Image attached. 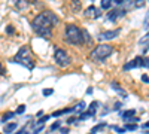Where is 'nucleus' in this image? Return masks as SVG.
<instances>
[{
	"instance_id": "1",
	"label": "nucleus",
	"mask_w": 149,
	"mask_h": 134,
	"mask_svg": "<svg viewBox=\"0 0 149 134\" xmlns=\"http://www.w3.org/2000/svg\"><path fill=\"white\" fill-rule=\"evenodd\" d=\"M60 22V18L52 10H43L39 15H36L31 21V28L34 33L40 37H51L52 36V27H55Z\"/></svg>"
},
{
	"instance_id": "2",
	"label": "nucleus",
	"mask_w": 149,
	"mask_h": 134,
	"mask_svg": "<svg viewBox=\"0 0 149 134\" xmlns=\"http://www.w3.org/2000/svg\"><path fill=\"white\" fill-rule=\"evenodd\" d=\"M64 37H66V42L69 45L81 46V45L85 43L84 30L79 28L78 26H74V24H67V26H66V28H64Z\"/></svg>"
},
{
	"instance_id": "3",
	"label": "nucleus",
	"mask_w": 149,
	"mask_h": 134,
	"mask_svg": "<svg viewBox=\"0 0 149 134\" xmlns=\"http://www.w3.org/2000/svg\"><path fill=\"white\" fill-rule=\"evenodd\" d=\"M10 63H15V64H21L29 70H33L34 69V60H33V55H31V51L27 45L21 46L18 52L14 55V58H10Z\"/></svg>"
},
{
	"instance_id": "4",
	"label": "nucleus",
	"mask_w": 149,
	"mask_h": 134,
	"mask_svg": "<svg viewBox=\"0 0 149 134\" xmlns=\"http://www.w3.org/2000/svg\"><path fill=\"white\" fill-rule=\"evenodd\" d=\"M113 52V46L109 43H102L97 45L94 49L90 52V60L91 61H97V63H103L106 58H109Z\"/></svg>"
},
{
	"instance_id": "5",
	"label": "nucleus",
	"mask_w": 149,
	"mask_h": 134,
	"mask_svg": "<svg viewBox=\"0 0 149 134\" xmlns=\"http://www.w3.org/2000/svg\"><path fill=\"white\" fill-rule=\"evenodd\" d=\"M54 60H55V63H57L60 67H67V66L72 63L70 55H69L64 49H61V48H57V49H55V52H54Z\"/></svg>"
},
{
	"instance_id": "6",
	"label": "nucleus",
	"mask_w": 149,
	"mask_h": 134,
	"mask_svg": "<svg viewBox=\"0 0 149 134\" xmlns=\"http://www.w3.org/2000/svg\"><path fill=\"white\" fill-rule=\"evenodd\" d=\"M125 14H127V9H112V10H109L107 12V15H106V21H109V22H115V21H118L119 18H122V17H125Z\"/></svg>"
},
{
	"instance_id": "7",
	"label": "nucleus",
	"mask_w": 149,
	"mask_h": 134,
	"mask_svg": "<svg viewBox=\"0 0 149 134\" xmlns=\"http://www.w3.org/2000/svg\"><path fill=\"white\" fill-rule=\"evenodd\" d=\"M142 60H143V57H136V58H133L131 61H128V63L124 64L122 70H124V72H130V70H133V69L142 67Z\"/></svg>"
},
{
	"instance_id": "8",
	"label": "nucleus",
	"mask_w": 149,
	"mask_h": 134,
	"mask_svg": "<svg viewBox=\"0 0 149 134\" xmlns=\"http://www.w3.org/2000/svg\"><path fill=\"white\" fill-rule=\"evenodd\" d=\"M119 33H121V28H115V30H107V31H103L100 36H98V40H112V39H115Z\"/></svg>"
},
{
	"instance_id": "9",
	"label": "nucleus",
	"mask_w": 149,
	"mask_h": 134,
	"mask_svg": "<svg viewBox=\"0 0 149 134\" xmlns=\"http://www.w3.org/2000/svg\"><path fill=\"white\" fill-rule=\"evenodd\" d=\"M84 15H85V18H100L102 17V10L98 8H95L94 5H91V6L86 8V10L84 12Z\"/></svg>"
},
{
	"instance_id": "10",
	"label": "nucleus",
	"mask_w": 149,
	"mask_h": 134,
	"mask_svg": "<svg viewBox=\"0 0 149 134\" xmlns=\"http://www.w3.org/2000/svg\"><path fill=\"white\" fill-rule=\"evenodd\" d=\"M14 6L17 8V10L24 12V10H27V9H29V6H30V0H14Z\"/></svg>"
},
{
	"instance_id": "11",
	"label": "nucleus",
	"mask_w": 149,
	"mask_h": 134,
	"mask_svg": "<svg viewBox=\"0 0 149 134\" xmlns=\"http://www.w3.org/2000/svg\"><path fill=\"white\" fill-rule=\"evenodd\" d=\"M110 88H112V90H115V91H116V92H118L121 97H124V99H125V97L128 95V94H127V91L124 90V88L121 87V85H118L115 81H113V82H110Z\"/></svg>"
},
{
	"instance_id": "12",
	"label": "nucleus",
	"mask_w": 149,
	"mask_h": 134,
	"mask_svg": "<svg viewBox=\"0 0 149 134\" xmlns=\"http://www.w3.org/2000/svg\"><path fill=\"white\" fill-rule=\"evenodd\" d=\"M86 109V104H85V101H79L74 107H72V113H78V112H84Z\"/></svg>"
},
{
	"instance_id": "13",
	"label": "nucleus",
	"mask_w": 149,
	"mask_h": 134,
	"mask_svg": "<svg viewBox=\"0 0 149 134\" xmlns=\"http://www.w3.org/2000/svg\"><path fill=\"white\" fill-rule=\"evenodd\" d=\"M70 8H72L73 12L82 10V3H81V0H72V2H70Z\"/></svg>"
},
{
	"instance_id": "14",
	"label": "nucleus",
	"mask_w": 149,
	"mask_h": 134,
	"mask_svg": "<svg viewBox=\"0 0 149 134\" xmlns=\"http://www.w3.org/2000/svg\"><path fill=\"white\" fill-rule=\"evenodd\" d=\"M134 115H136V110H134V109H130V110H125V112H121V113H119V116H121L124 121L128 119V118H133Z\"/></svg>"
},
{
	"instance_id": "15",
	"label": "nucleus",
	"mask_w": 149,
	"mask_h": 134,
	"mask_svg": "<svg viewBox=\"0 0 149 134\" xmlns=\"http://www.w3.org/2000/svg\"><path fill=\"white\" fill-rule=\"evenodd\" d=\"M15 115H17L15 112H6V113L2 116V118H0V122H2V124H6L8 121H9V119H12V118H14Z\"/></svg>"
},
{
	"instance_id": "16",
	"label": "nucleus",
	"mask_w": 149,
	"mask_h": 134,
	"mask_svg": "<svg viewBox=\"0 0 149 134\" xmlns=\"http://www.w3.org/2000/svg\"><path fill=\"white\" fill-rule=\"evenodd\" d=\"M15 130H17V122H10V124L5 125V133H6V134L15 133Z\"/></svg>"
},
{
	"instance_id": "17",
	"label": "nucleus",
	"mask_w": 149,
	"mask_h": 134,
	"mask_svg": "<svg viewBox=\"0 0 149 134\" xmlns=\"http://www.w3.org/2000/svg\"><path fill=\"white\" fill-rule=\"evenodd\" d=\"M109 125L106 124V122H100V124H97V125H94L93 127V130H91V133L93 134H95V133H98V131H102L103 128H107Z\"/></svg>"
},
{
	"instance_id": "18",
	"label": "nucleus",
	"mask_w": 149,
	"mask_h": 134,
	"mask_svg": "<svg viewBox=\"0 0 149 134\" xmlns=\"http://www.w3.org/2000/svg\"><path fill=\"white\" fill-rule=\"evenodd\" d=\"M98 106H100V103H98L97 100H94V101L90 104V107H88V112H91V113H94V115H95V112H97Z\"/></svg>"
},
{
	"instance_id": "19",
	"label": "nucleus",
	"mask_w": 149,
	"mask_h": 134,
	"mask_svg": "<svg viewBox=\"0 0 149 134\" xmlns=\"http://www.w3.org/2000/svg\"><path fill=\"white\" fill-rule=\"evenodd\" d=\"M112 3H113V0H102V9L109 10L110 6H112Z\"/></svg>"
},
{
	"instance_id": "20",
	"label": "nucleus",
	"mask_w": 149,
	"mask_h": 134,
	"mask_svg": "<svg viewBox=\"0 0 149 134\" xmlns=\"http://www.w3.org/2000/svg\"><path fill=\"white\" fill-rule=\"evenodd\" d=\"M146 5V0H134V9H142Z\"/></svg>"
},
{
	"instance_id": "21",
	"label": "nucleus",
	"mask_w": 149,
	"mask_h": 134,
	"mask_svg": "<svg viewBox=\"0 0 149 134\" xmlns=\"http://www.w3.org/2000/svg\"><path fill=\"white\" fill-rule=\"evenodd\" d=\"M109 128H112V130H115L118 134H124L127 130L125 128H122V127H118V125H109Z\"/></svg>"
},
{
	"instance_id": "22",
	"label": "nucleus",
	"mask_w": 149,
	"mask_h": 134,
	"mask_svg": "<svg viewBox=\"0 0 149 134\" xmlns=\"http://www.w3.org/2000/svg\"><path fill=\"white\" fill-rule=\"evenodd\" d=\"M61 127V121H55V122L51 125V128H49V131H55L57 128H60Z\"/></svg>"
},
{
	"instance_id": "23",
	"label": "nucleus",
	"mask_w": 149,
	"mask_h": 134,
	"mask_svg": "<svg viewBox=\"0 0 149 134\" xmlns=\"http://www.w3.org/2000/svg\"><path fill=\"white\" fill-rule=\"evenodd\" d=\"M142 67H143V69H149V57H143V60H142Z\"/></svg>"
},
{
	"instance_id": "24",
	"label": "nucleus",
	"mask_w": 149,
	"mask_h": 134,
	"mask_svg": "<svg viewBox=\"0 0 149 134\" xmlns=\"http://www.w3.org/2000/svg\"><path fill=\"white\" fill-rule=\"evenodd\" d=\"M124 128L128 130V131H134V130H137V125H136V124H125Z\"/></svg>"
},
{
	"instance_id": "25",
	"label": "nucleus",
	"mask_w": 149,
	"mask_h": 134,
	"mask_svg": "<svg viewBox=\"0 0 149 134\" xmlns=\"http://www.w3.org/2000/svg\"><path fill=\"white\" fill-rule=\"evenodd\" d=\"M146 42H149V33H146V34L143 36V37L139 40V45H145Z\"/></svg>"
},
{
	"instance_id": "26",
	"label": "nucleus",
	"mask_w": 149,
	"mask_h": 134,
	"mask_svg": "<svg viewBox=\"0 0 149 134\" xmlns=\"http://www.w3.org/2000/svg\"><path fill=\"white\" fill-rule=\"evenodd\" d=\"M24 112H26V106H24V104L18 106V109L15 110V113H17V115H21V113H24Z\"/></svg>"
},
{
	"instance_id": "27",
	"label": "nucleus",
	"mask_w": 149,
	"mask_h": 134,
	"mask_svg": "<svg viewBox=\"0 0 149 134\" xmlns=\"http://www.w3.org/2000/svg\"><path fill=\"white\" fill-rule=\"evenodd\" d=\"M125 122H127V124H136V122H139V118H136V116L128 118V119H125Z\"/></svg>"
},
{
	"instance_id": "28",
	"label": "nucleus",
	"mask_w": 149,
	"mask_h": 134,
	"mask_svg": "<svg viewBox=\"0 0 149 134\" xmlns=\"http://www.w3.org/2000/svg\"><path fill=\"white\" fill-rule=\"evenodd\" d=\"M6 33H8L9 36H12V34H14V33H15V28H14V26H8V27H6Z\"/></svg>"
},
{
	"instance_id": "29",
	"label": "nucleus",
	"mask_w": 149,
	"mask_h": 134,
	"mask_svg": "<svg viewBox=\"0 0 149 134\" xmlns=\"http://www.w3.org/2000/svg\"><path fill=\"white\" fill-rule=\"evenodd\" d=\"M52 92H54V90H52V88H45V90H43V95H45V97L51 95Z\"/></svg>"
},
{
	"instance_id": "30",
	"label": "nucleus",
	"mask_w": 149,
	"mask_h": 134,
	"mask_svg": "<svg viewBox=\"0 0 149 134\" xmlns=\"http://www.w3.org/2000/svg\"><path fill=\"white\" fill-rule=\"evenodd\" d=\"M143 28H149V12H148V15L143 21Z\"/></svg>"
},
{
	"instance_id": "31",
	"label": "nucleus",
	"mask_w": 149,
	"mask_h": 134,
	"mask_svg": "<svg viewBox=\"0 0 149 134\" xmlns=\"http://www.w3.org/2000/svg\"><path fill=\"white\" fill-rule=\"evenodd\" d=\"M142 82L149 83V76H148V75H142Z\"/></svg>"
},
{
	"instance_id": "32",
	"label": "nucleus",
	"mask_w": 149,
	"mask_h": 134,
	"mask_svg": "<svg viewBox=\"0 0 149 134\" xmlns=\"http://www.w3.org/2000/svg\"><path fill=\"white\" fill-rule=\"evenodd\" d=\"M148 51H149V42H146V43H145V48H143V51H142V52H143V54H146Z\"/></svg>"
},
{
	"instance_id": "33",
	"label": "nucleus",
	"mask_w": 149,
	"mask_h": 134,
	"mask_svg": "<svg viewBox=\"0 0 149 134\" xmlns=\"http://www.w3.org/2000/svg\"><path fill=\"white\" fill-rule=\"evenodd\" d=\"M121 106H122V103H121V101L115 103V106H113V110H118V109H121Z\"/></svg>"
},
{
	"instance_id": "34",
	"label": "nucleus",
	"mask_w": 149,
	"mask_h": 134,
	"mask_svg": "<svg viewBox=\"0 0 149 134\" xmlns=\"http://www.w3.org/2000/svg\"><path fill=\"white\" fill-rule=\"evenodd\" d=\"M6 73V70H5V67H3V64L0 63V75H5Z\"/></svg>"
},
{
	"instance_id": "35",
	"label": "nucleus",
	"mask_w": 149,
	"mask_h": 134,
	"mask_svg": "<svg viewBox=\"0 0 149 134\" xmlns=\"http://www.w3.org/2000/svg\"><path fill=\"white\" fill-rule=\"evenodd\" d=\"M113 2L118 3V5H124V3H125V0H113Z\"/></svg>"
},
{
	"instance_id": "36",
	"label": "nucleus",
	"mask_w": 149,
	"mask_h": 134,
	"mask_svg": "<svg viewBox=\"0 0 149 134\" xmlns=\"http://www.w3.org/2000/svg\"><path fill=\"white\" fill-rule=\"evenodd\" d=\"M149 128V122H145L143 125H142V130H148Z\"/></svg>"
},
{
	"instance_id": "37",
	"label": "nucleus",
	"mask_w": 149,
	"mask_h": 134,
	"mask_svg": "<svg viewBox=\"0 0 149 134\" xmlns=\"http://www.w3.org/2000/svg\"><path fill=\"white\" fill-rule=\"evenodd\" d=\"M60 131H61V134H67V133H69L67 128H60Z\"/></svg>"
},
{
	"instance_id": "38",
	"label": "nucleus",
	"mask_w": 149,
	"mask_h": 134,
	"mask_svg": "<svg viewBox=\"0 0 149 134\" xmlns=\"http://www.w3.org/2000/svg\"><path fill=\"white\" fill-rule=\"evenodd\" d=\"M86 94H88V95H91V94H93V88H91V87H90L88 90H86Z\"/></svg>"
},
{
	"instance_id": "39",
	"label": "nucleus",
	"mask_w": 149,
	"mask_h": 134,
	"mask_svg": "<svg viewBox=\"0 0 149 134\" xmlns=\"http://www.w3.org/2000/svg\"><path fill=\"white\" fill-rule=\"evenodd\" d=\"M74 121H76L74 118H70V119H67V122H69V124H72V122H74Z\"/></svg>"
},
{
	"instance_id": "40",
	"label": "nucleus",
	"mask_w": 149,
	"mask_h": 134,
	"mask_svg": "<svg viewBox=\"0 0 149 134\" xmlns=\"http://www.w3.org/2000/svg\"><path fill=\"white\" fill-rule=\"evenodd\" d=\"M142 133L143 134H149V130H142Z\"/></svg>"
},
{
	"instance_id": "41",
	"label": "nucleus",
	"mask_w": 149,
	"mask_h": 134,
	"mask_svg": "<svg viewBox=\"0 0 149 134\" xmlns=\"http://www.w3.org/2000/svg\"><path fill=\"white\" fill-rule=\"evenodd\" d=\"M91 2H94V0H91Z\"/></svg>"
},
{
	"instance_id": "42",
	"label": "nucleus",
	"mask_w": 149,
	"mask_h": 134,
	"mask_svg": "<svg viewBox=\"0 0 149 134\" xmlns=\"http://www.w3.org/2000/svg\"><path fill=\"white\" fill-rule=\"evenodd\" d=\"M90 134H93V133H90Z\"/></svg>"
}]
</instances>
